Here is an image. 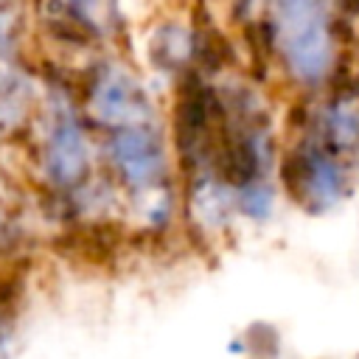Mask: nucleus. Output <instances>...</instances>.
<instances>
[{"label": "nucleus", "instance_id": "39448f33", "mask_svg": "<svg viewBox=\"0 0 359 359\" xmlns=\"http://www.w3.org/2000/svg\"><path fill=\"white\" fill-rule=\"evenodd\" d=\"M115 25V0H31V28L59 50L101 48Z\"/></svg>", "mask_w": 359, "mask_h": 359}, {"label": "nucleus", "instance_id": "f03ea898", "mask_svg": "<svg viewBox=\"0 0 359 359\" xmlns=\"http://www.w3.org/2000/svg\"><path fill=\"white\" fill-rule=\"evenodd\" d=\"M98 160L115 194L149 202V222L157 224V202L168 191V151L154 118L95 132Z\"/></svg>", "mask_w": 359, "mask_h": 359}, {"label": "nucleus", "instance_id": "1a4fd4ad", "mask_svg": "<svg viewBox=\"0 0 359 359\" xmlns=\"http://www.w3.org/2000/svg\"><path fill=\"white\" fill-rule=\"evenodd\" d=\"M0 151H3V140H0Z\"/></svg>", "mask_w": 359, "mask_h": 359}, {"label": "nucleus", "instance_id": "7ed1b4c3", "mask_svg": "<svg viewBox=\"0 0 359 359\" xmlns=\"http://www.w3.org/2000/svg\"><path fill=\"white\" fill-rule=\"evenodd\" d=\"M278 177L289 199L306 213H328L339 208L353 188L345 157L334 154L309 135H303L283 151Z\"/></svg>", "mask_w": 359, "mask_h": 359}, {"label": "nucleus", "instance_id": "20e7f679", "mask_svg": "<svg viewBox=\"0 0 359 359\" xmlns=\"http://www.w3.org/2000/svg\"><path fill=\"white\" fill-rule=\"evenodd\" d=\"M73 81L93 132H107L123 123L154 118L146 87L115 56H95Z\"/></svg>", "mask_w": 359, "mask_h": 359}, {"label": "nucleus", "instance_id": "f257e3e1", "mask_svg": "<svg viewBox=\"0 0 359 359\" xmlns=\"http://www.w3.org/2000/svg\"><path fill=\"white\" fill-rule=\"evenodd\" d=\"M261 17L250 22L255 42L280 62L300 87H320L337 70L339 14L334 0H261Z\"/></svg>", "mask_w": 359, "mask_h": 359}, {"label": "nucleus", "instance_id": "423d86ee", "mask_svg": "<svg viewBox=\"0 0 359 359\" xmlns=\"http://www.w3.org/2000/svg\"><path fill=\"white\" fill-rule=\"evenodd\" d=\"M300 126H306L309 137H314L339 157L359 151V90L339 87L331 98L314 107L309 123Z\"/></svg>", "mask_w": 359, "mask_h": 359}, {"label": "nucleus", "instance_id": "0eeeda50", "mask_svg": "<svg viewBox=\"0 0 359 359\" xmlns=\"http://www.w3.org/2000/svg\"><path fill=\"white\" fill-rule=\"evenodd\" d=\"M31 0H0V62L28 56Z\"/></svg>", "mask_w": 359, "mask_h": 359}, {"label": "nucleus", "instance_id": "6e6552de", "mask_svg": "<svg viewBox=\"0 0 359 359\" xmlns=\"http://www.w3.org/2000/svg\"><path fill=\"white\" fill-rule=\"evenodd\" d=\"M17 292L0 286V359H14L17 348Z\"/></svg>", "mask_w": 359, "mask_h": 359}]
</instances>
